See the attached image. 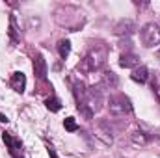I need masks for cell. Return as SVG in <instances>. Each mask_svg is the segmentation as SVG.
<instances>
[{"mask_svg":"<svg viewBox=\"0 0 160 158\" xmlns=\"http://www.w3.org/2000/svg\"><path fill=\"white\" fill-rule=\"evenodd\" d=\"M63 126H65V130H69V132H75V130H78V125H77V121L73 117H67L63 121Z\"/></svg>","mask_w":160,"mask_h":158,"instance_id":"15","label":"cell"},{"mask_svg":"<svg viewBox=\"0 0 160 158\" xmlns=\"http://www.w3.org/2000/svg\"><path fill=\"white\" fill-rule=\"evenodd\" d=\"M58 52H60V56L65 60V58L69 56V52H71V43H69L67 39L60 41V43H58Z\"/></svg>","mask_w":160,"mask_h":158,"instance_id":"13","label":"cell"},{"mask_svg":"<svg viewBox=\"0 0 160 158\" xmlns=\"http://www.w3.org/2000/svg\"><path fill=\"white\" fill-rule=\"evenodd\" d=\"M34 73H36V77L39 80L47 78V62H45V58L41 54H38L34 58Z\"/></svg>","mask_w":160,"mask_h":158,"instance_id":"8","label":"cell"},{"mask_svg":"<svg viewBox=\"0 0 160 158\" xmlns=\"http://www.w3.org/2000/svg\"><path fill=\"white\" fill-rule=\"evenodd\" d=\"M119 65L125 67V69H136L140 65V58L134 52H125V54H121V58H119Z\"/></svg>","mask_w":160,"mask_h":158,"instance_id":"6","label":"cell"},{"mask_svg":"<svg viewBox=\"0 0 160 158\" xmlns=\"http://www.w3.org/2000/svg\"><path fill=\"white\" fill-rule=\"evenodd\" d=\"M45 104H47V108H48L50 112H58V110L62 108V104H60V101H58L56 97H50V99H47V101H45Z\"/></svg>","mask_w":160,"mask_h":158,"instance_id":"14","label":"cell"},{"mask_svg":"<svg viewBox=\"0 0 160 158\" xmlns=\"http://www.w3.org/2000/svg\"><path fill=\"white\" fill-rule=\"evenodd\" d=\"M106 56H108V50L104 45H93L91 50L88 52V56L84 58V67L88 71H99L104 65Z\"/></svg>","mask_w":160,"mask_h":158,"instance_id":"1","label":"cell"},{"mask_svg":"<svg viewBox=\"0 0 160 158\" xmlns=\"http://www.w3.org/2000/svg\"><path fill=\"white\" fill-rule=\"evenodd\" d=\"M108 110L114 117H125L128 114H132V104H130V99L123 93L118 95H112L110 101H108Z\"/></svg>","mask_w":160,"mask_h":158,"instance_id":"2","label":"cell"},{"mask_svg":"<svg viewBox=\"0 0 160 158\" xmlns=\"http://www.w3.org/2000/svg\"><path fill=\"white\" fill-rule=\"evenodd\" d=\"M153 91L157 93V97L160 99V78H158V77H155V78H153Z\"/></svg>","mask_w":160,"mask_h":158,"instance_id":"17","label":"cell"},{"mask_svg":"<svg viewBox=\"0 0 160 158\" xmlns=\"http://www.w3.org/2000/svg\"><path fill=\"white\" fill-rule=\"evenodd\" d=\"M95 136H97L99 140H102L106 145H112V141H114L112 126H110V123H108L106 119H99V121L95 123Z\"/></svg>","mask_w":160,"mask_h":158,"instance_id":"5","label":"cell"},{"mask_svg":"<svg viewBox=\"0 0 160 158\" xmlns=\"http://www.w3.org/2000/svg\"><path fill=\"white\" fill-rule=\"evenodd\" d=\"M48 155H50V158H58V155H56V153H54L50 147H48Z\"/></svg>","mask_w":160,"mask_h":158,"instance_id":"18","label":"cell"},{"mask_svg":"<svg viewBox=\"0 0 160 158\" xmlns=\"http://www.w3.org/2000/svg\"><path fill=\"white\" fill-rule=\"evenodd\" d=\"M132 80L134 82H140V84H145L147 80H149V71H147V67H143V65H140V67H136L134 71H132Z\"/></svg>","mask_w":160,"mask_h":158,"instance_id":"11","label":"cell"},{"mask_svg":"<svg viewBox=\"0 0 160 158\" xmlns=\"http://www.w3.org/2000/svg\"><path fill=\"white\" fill-rule=\"evenodd\" d=\"M140 37L145 47H157L160 45V26L155 22H147L140 30Z\"/></svg>","mask_w":160,"mask_h":158,"instance_id":"4","label":"cell"},{"mask_svg":"<svg viewBox=\"0 0 160 158\" xmlns=\"http://www.w3.org/2000/svg\"><path fill=\"white\" fill-rule=\"evenodd\" d=\"M9 86H11L17 93H22L24 87H26V77H24V73H21V71L13 73L11 78H9Z\"/></svg>","mask_w":160,"mask_h":158,"instance_id":"7","label":"cell"},{"mask_svg":"<svg viewBox=\"0 0 160 158\" xmlns=\"http://www.w3.org/2000/svg\"><path fill=\"white\" fill-rule=\"evenodd\" d=\"M118 84H119V78H118L116 73H112V71H104V73H102V86H104V87L116 89Z\"/></svg>","mask_w":160,"mask_h":158,"instance_id":"9","label":"cell"},{"mask_svg":"<svg viewBox=\"0 0 160 158\" xmlns=\"http://www.w3.org/2000/svg\"><path fill=\"white\" fill-rule=\"evenodd\" d=\"M132 30H134V22L128 21V19H125V21L116 24V34L118 36H128V34H132Z\"/></svg>","mask_w":160,"mask_h":158,"instance_id":"10","label":"cell"},{"mask_svg":"<svg viewBox=\"0 0 160 158\" xmlns=\"http://www.w3.org/2000/svg\"><path fill=\"white\" fill-rule=\"evenodd\" d=\"M15 32H17V30H15V19L11 17V19H9V36H11V41H13V43L17 41V36H15Z\"/></svg>","mask_w":160,"mask_h":158,"instance_id":"16","label":"cell"},{"mask_svg":"<svg viewBox=\"0 0 160 158\" xmlns=\"http://www.w3.org/2000/svg\"><path fill=\"white\" fill-rule=\"evenodd\" d=\"M149 140H151V136H147V134H145V132H142V130H136V132H132V141H134V143L145 145Z\"/></svg>","mask_w":160,"mask_h":158,"instance_id":"12","label":"cell"},{"mask_svg":"<svg viewBox=\"0 0 160 158\" xmlns=\"http://www.w3.org/2000/svg\"><path fill=\"white\" fill-rule=\"evenodd\" d=\"M102 102H104V99H102V91L99 89V87H89V89H86V95H84V99L80 101L78 104H84L86 108H89L93 114L95 112H99L101 108H102Z\"/></svg>","mask_w":160,"mask_h":158,"instance_id":"3","label":"cell"}]
</instances>
